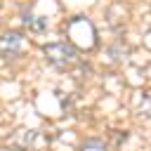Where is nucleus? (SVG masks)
<instances>
[{
    "instance_id": "1",
    "label": "nucleus",
    "mask_w": 151,
    "mask_h": 151,
    "mask_svg": "<svg viewBox=\"0 0 151 151\" xmlns=\"http://www.w3.org/2000/svg\"><path fill=\"white\" fill-rule=\"evenodd\" d=\"M45 57L57 66H66L76 59V52L66 42H52V45H45Z\"/></svg>"
},
{
    "instance_id": "2",
    "label": "nucleus",
    "mask_w": 151,
    "mask_h": 151,
    "mask_svg": "<svg viewBox=\"0 0 151 151\" xmlns=\"http://www.w3.org/2000/svg\"><path fill=\"white\" fill-rule=\"evenodd\" d=\"M24 50V35L21 33H5L0 35V52L5 57H17Z\"/></svg>"
},
{
    "instance_id": "3",
    "label": "nucleus",
    "mask_w": 151,
    "mask_h": 151,
    "mask_svg": "<svg viewBox=\"0 0 151 151\" xmlns=\"http://www.w3.org/2000/svg\"><path fill=\"white\" fill-rule=\"evenodd\" d=\"M146 113L151 116V97H146Z\"/></svg>"
}]
</instances>
